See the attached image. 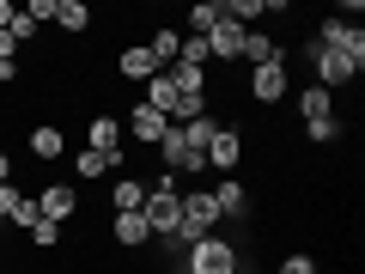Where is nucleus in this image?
<instances>
[{
  "instance_id": "obj_1",
  "label": "nucleus",
  "mask_w": 365,
  "mask_h": 274,
  "mask_svg": "<svg viewBox=\"0 0 365 274\" xmlns=\"http://www.w3.org/2000/svg\"><path fill=\"white\" fill-rule=\"evenodd\" d=\"M244 268V250L232 244V238H201V244H189L182 250V262H177V274H237Z\"/></svg>"
},
{
  "instance_id": "obj_2",
  "label": "nucleus",
  "mask_w": 365,
  "mask_h": 274,
  "mask_svg": "<svg viewBox=\"0 0 365 274\" xmlns=\"http://www.w3.org/2000/svg\"><path fill=\"white\" fill-rule=\"evenodd\" d=\"M304 61L317 67V86H323V91H341V86H353V79H359V67H353L347 55L323 49V43H317V37H304Z\"/></svg>"
},
{
  "instance_id": "obj_3",
  "label": "nucleus",
  "mask_w": 365,
  "mask_h": 274,
  "mask_svg": "<svg viewBox=\"0 0 365 274\" xmlns=\"http://www.w3.org/2000/svg\"><path fill=\"white\" fill-rule=\"evenodd\" d=\"M317 43L335 49V55H347V61L365 73V31H359V19H323V25H317Z\"/></svg>"
},
{
  "instance_id": "obj_4",
  "label": "nucleus",
  "mask_w": 365,
  "mask_h": 274,
  "mask_svg": "<svg viewBox=\"0 0 365 274\" xmlns=\"http://www.w3.org/2000/svg\"><path fill=\"white\" fill-rule=\"evenodd\" d=\"M158 158H165L170 177H195V171H207V158H201L189 141H182V128H165V141H158Z\"/></svg>"
},
{
  "instance_id": "obj_5",
  "label": "nucleus",
  "mask_w": 365,
  "mask_h": 274,
  "mask_svg": "<svg viewBox=\"0 0 365 274\" xmlns=\"http://www.w3.org/2000/svg\"><path fill=\"white\" fill-rule=\"evenodd\" d=\"M244 165V134L237 128H213V141H207V171H220V177H232V171Z\"/></svg>"
},
{
  "instance_id": "obj_6",
  "label": "nucleus",
  "mask_w": 365,
  "mask_h": 274,
  "mask_svg": "<svg viewBox=\"0 0 365 274\" xmlns=\"http://www.w3.org/2000/svg\"><path fill=\"white\" fill-rule=\"evenodd\" d=\"M37 213L55 220V225H67L79 213V189H73V183H43V189H37Z\"/></svg>"
},
{
  "instance_id": "obj_7",
  "label": "nucleus",
  "mask_w": 365,
  "mask_h": 274,
  "mask_svg": "<svg viewBox=\"0 0 365 274\" xmlns=\"http://www.w3.org/2000/svg\"><path fill=\"white\" fill-rule=\"evenodd\" d=\"M287 91H292L287 61H274V67H250V98H256V104H287Z\"/></svg>"
},
{
  "instance_id": "obj_8",
  "label": "nucleus",
  "mask_w": 365,
  "mask_h": 274,
  "mask_svg": "<svg viewBox=\"0 0 365 274\" xmlns=\"http://www.w3.org/2000/svg\"><path fill=\"white\" fill-rule=\"evenodd\" d=\"M244 25H232V19H213L207 31V61H244Z\"/></svg>"
},
{
  "instance_id": "obj_9",
  "label": "nucleus",
  "mask_w": 365,
  "mask_h": 274,
  "mask_svg": "<svg viewBox=\"0 0 365 274\" xmlns=\"http://www.w3.org/2000/svg\"><path fill=\"white\" fill-rule=\"evenodd\" d=\"M213 208H220V220H250L256 196H250L237 177H220V189H213Z\"/></svg>"
},
{
  "instance_id": "obj_10",
  "label": "nucleus",
  "mask_w": 365,
  "mask_h": 274,
  "mask_svg": "<svg viewBox=\"0 0 365 274\" xmlns=\"http://www.w3.org/2000/svg\"><path fill=\"white\" fill-rule=\"evenodd\" d=\"M86 146L104 158H122V116H91L86 122Z\"/></svg>"
},
{
  "instance_id": "obj_11",
  "label": "nucleus",
  "mask_w": 365,
  "mask_h": 274,
  "mask_svg": "<svg viewBox=\"0 0 365 274\" xmlns=\"http://www.w3.org/2000/svg\"><path fill=\"white\" fill-rule=\"evenodd\" d=\"M110 238H116L122 250H146L153 244V225H146L140 213H110Z\"/></svg>"
},
{
  "instance_id": "obj_12",
  "label": "nucleus",
  "mask_w": 365,
  "mask_h": 274,
  "mask_svg": "<svg viewBox=\"0 0 365 274\" xmlns=\"http://www.w3.org/2000/svg\"><path fill=\"white\" fill-rule=\"evenodd\" d=\"M116 73L128 79V86H146V79H153V73H165V67H158L153 55H146V43H134V49H122V55H116Z\"/></svg>"
},
{
  "instance_id": "obj_13",
  "label": "nucleus",
  "mask_w": 365,
  "mask_h": 274,
  "mask_svg": "<svg viewBox=\"0 0 365 274\" xmlns=\"http://www.w3.org/2000/svg\"><path fill=\"white\" fill-rule=\"evenodd\" d=\"M165 128H170V122L158 116L153 104H134V110H128V134H134L140 146H158V141H165Z\"/></svg>"
},
{
  "instance_id": "obj_14",
  "label": "nucleus",
  "mask_w": 365,
  "mask_h": 274,
  "mask_svg": "<svg viewBox=\"0 0 365 274\" xmlns=\"http://www.w3.org/2000/svg\"><path fill=\"white\" fill-rule=\"evenodd\" d=\"M274 61H287V43H274L268 31H250L244 37V67H274Z\"/></svg>"
},
{
  "instance_id": "obj_15",
  "label": "nucleus",
  "mask_w": 365,
  "mask_h": 274,
  "mask_svg": "<svg viewBox=\"0 0 365 274\" xmlns=\"http://www.w3.org/2000/svg\"><path fill=\"white\" fill-rule=\"evenodd\" d=\"M177 98H182V91L170 86V73H153V79L140 86V104H153V110H158L165 122H170V110H177Z\"/></svg>"
},
{
  "instance_id": "obj_16",
  "label": "nucleus",
  "mask_w": 365,
  "mask_h": 274,
  "mask_svg": "<svg viewBox=\"0 0 365 274\" xmlns=\"http://www.w3.org/2000/svg\"><path fill=\"white\" fill-rule=\"evenodd\" d=\"M146 208V183L140 177H116V189H110V213H140Z\"/></svg>"
},
{
  "instance_id": "obj_17",
  "label": "nucleus",
  "mask_w": 365,
  "mask_h": 274,
  "mask_svg": "<svg viewBox=\"0 0 365 274\" xmlns=\"http://www.w3.org/2000/svg\"><path fill=\"white\" fill-rule=\"evenodd\" d=\"M146 55H153L158 67H170V61L182 55V31H177V25H158L153 37H146Z\"/></svg>"
},
{
  "instance_id": "obj_18",
  "label": "nucleus",
  "mask_w": 365,
  "mask_h": 274,
  "mask_svg": "<svg viewBox=\"0 0 365 274\" xmlns=\"http://www.w3.org/2000/svg\"><path fill=\"white\" fill-rule=\"evenodd\" d=\"M61 153H67V128L37 122V128H31V158H61Z\"/></svg>"
},
{
  "instance_id": "obj_19",
  "label": "nucleus",
  "mask_w": 365,
  "mask_h": 274,
  "mask_svg": "<svg viewBox=\"0 0 365 274\" xmlns=\"http://www.w3.org/2000/svg\"><path fill=\"white\" fill-rule=\"evenodd\" d=\"M122 158H104V153H91V146H79L73 153V177H86V183H98V177H110Z\"/></svg>"
},
{
  "instance_id": "obj_20",
  "label": "nucleus",
  "mask_w": 365,
  "mask_h": 274,
  "mask_svg": "<svg viewBox=\"0 0 365 274\" xmlns=\"http://www.w3.org/2000/svg\"><path fill=\"white\" fill-rule=\"evenodd\" d=\"M55 25H61L67 37H79V31L91 25V6L86 0H55Z\"/></svg>"
},
{
  "instance_id": "obj_21",
  "label": "nucleus",
  "mask_w": 365,
  "mask_h": 274,
  "mask_svg": "<svg viewBox=\"0 0 365 274\" xmlns=\"http://www.w3.org/2000/svg\"><path fill=\"white\" fill-rule=\"evenodd\" d=\"M299 116H304V122L335 116V110H329V91H323V86H304V91H299Z\"/></svg>"
},
{
  "instance_id": "obj_22",
  "label": "nucleus",
  "mask_w": 365,
  "mask_h": 274,
  "mask_svg": "<svg viewBox=\"0 0 365 274\" xmlns=\"http://www.w3.org/2000/svg\"><path fill=\"white\" fill-rule=\"evenodd\" d=\"M37 220H43V213H37V196H19L13 213H6V225H13V232H31Z\"/></svg>"
},
{
  "instance_id": "obj_23",
  "label": "nucleus",
  "mask_w": 365,
  "mask_h": 274,
  "mask_svg": "<svg viewBox=\"0 0 365 274\" xmlns=\"http://www.w3.org/2000/svg\"><path fill=\"white\" fill-rule=\"evenodd\" d=\"M213 19H220V0H201V6H189V37H207Z\"/></svg>"
},
{
  "instance_id": "obj_24",
  "label": "nucleus",
  "mask_w": 365,
  "mask_h": 274,
  "mask_svg": "<svg viewBox=\"0 0 365 274\" xmlns=\"http://www.w3.org/2000/svg\"><path fill=\"white\" fill-rule=\"evenodd\" d=\"M61 232H67V225H55V220H37V225H31V250H55V244H61Z\"/></svg>"
},
{
  "instance_id": "obj_25",
  "label": "nucleus",
  "mask_w": 365,
  "mask_h": 274,
  "mask_svg": "<svg viewBox=\"0 0 365 274\" xmlns=\"http://www.w3.org/2000/svg\"><path fill=\"white\" fill-rule=\"evenodd\" d=\"M304 134H311L317 146H335V141H341V122H335V116H323V122H304Z\"/></svg>"
},
{
  "instance_id": "obj_26",
  "label": "nucleus",
  "mask_w": 365,
  "mask_h": 274,
  "mask_svg": "<svg viewBox=\"0 0 365 274\" xmlns=\"http://www.w3.org/2000/svg\"><path fill=\"white\" fill-rule=\"evenodd\" d=\"M177 61H189V67H207V37H182V55Z\"/></svg>"
},
{
  "instance_id": "obj_27",
  "label": "nucleus",
  "mask_w": 365,
  "mask_h": 274,
  "mask_svg": "<svg viewBox=\"0 0 365 274\" xmlns=\"http://www.w3.org/2000/svg\"><path fill=\"white\" fill-rule=\"evenodd\" d=\"M19 13H25L31 25H43V19H55V0H31V6H19Z\"/></svg>"
},
{
  "instance_id": "obj_28",
  "label": "nucleus",
  "mask_w": 365,
  "mask_h": 274,
  "mask_svg": "<svg viewBox=\"0 0 365 274\" xmlns=\"http://www.w3.org/2000/svg\"><path fill=\"white\" fill-rule=\"evenodd\" d=\"M6 31H13V43H31V37H37V25H31L25 13H13V25H6Z\"/></svg>"
},
{
  "instance_id": "obj_29",
  "label": "nucleus",
  "mask_w": 365,
  "mask_h": 274,
  "mask_svg": "<svg viewBox=\"0 0 365 274\" xmlns=\"http://www.w3.org/2000/svg\"><path fill=\"white\" fill-rule=\"evenodd\" d=\"M280 274H317V262L299 250V256H287V262H280Z\"/></svg>"
},
{
  "instance_id": "obj_30",
  "label": "nucleus",
  "mask_w": 365,
  "mask_h": 274,
  "mask_svg": "<svg viewBox=\"0 0 365 274\" xmlns=\"http://www.w3.org/2000/svg\"><path fill=\"white\" fill-rule=\"evenodd\" d=\"M13 201H19V189H13V183H0V225H6V213H13Z\"/></svg>"
},
{
  "instance_id": "obj_31",
  "label": "nucleus",
  "mask_w": 365,
  "mask_h": 274,
  "mask_svg": "<svg viewBox=\"0 0 365 274\" xmlns=\"http://www.w3.org/2000/svg\"><path fill=\"white\" fill-rule=\"evenodd\" d=\"M0 61H19V43H13V31H0Z\"/></svg>"
},
{
  "instance_id": "obj_32",
  "label": "nucleus",
  "mask_w": 365,
  "mask_h": 274,
  "mask_svg": "<svg viewBox=\"0 0 365 274\" xmlns=\"http://www.w3.org/2000/svg\"><path fill=\"white\" fill-rule=\"evenodd\" d=\"M13 13H19V6H13V0H0V31H6V25H13Z\"/></svg>"
},
{
  "instance_id": "obj_33",
  "label": "nucleus",
  "mask_w": 365,
  "mask_h": 274,
  "mask_svg": "<svg viewBox=\"0 0 365 274\" xmlns=\"http://www.w3.org/2000/svg\"><path fill=\"white\" fill-rule=\"evenodd\" d=\"M0 183H13V153H0Z\"/></svg>"
}]
</instances>
